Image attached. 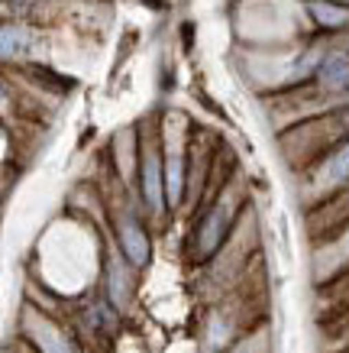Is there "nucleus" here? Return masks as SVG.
I'll use <instances>...</instances> for the list:
<instances>
[{"mask_svg":"<svg viewBox=\"0 0 349 353\" xmlns=\"http://www.w3.org/2000/svg\"><path fill=\"white\" fill-rule=\"evenodd\" d=\"M327 253L333 256V263H330V269H327V276L333 272V269H339V266H349V224L343 227V234H339L337 240L327 246Z\"/></svg>","mask_w":349,"mask_h":353,"instance_id":"obj_11","label":"nucleus"},{"mask_svg":"<svg viewBox=\"0 0 349 353\" xmlns=\"http://www.w3.org/2000/svg\"><path fill=\"white\" fill-rule=\"evenodd\" d=\"M116 240H120L123 259H127L133 269H142L149 263V234L133 214L116 217Z\"/></svg>","mask_w":349,"mask_h":353,"instance_id":"obj_5","label":"nucleus"},{"mask_svg":"<svg viewBox=\"0 0 349 353\" xmlns=\"http://www.w3.org/2000/svg\"><path fill=\"white\" fill-rule=\"evenodd\" d=\"M169 146H165V192H169V208H178L184 198V137L181 130H169Z\"/></svg>","mask_w":349,"mask_h":353,"instance_id":"obj_6","label":"nucleus"},{"mask_svg":"<svg viewBox=\"0 0 349 353\" xmlns=\"http://www.w3.org/2000/svg\"><path fill=\"white\" fill-rule=\"evenodd\" d=\"M107 295L114 301V308H127L129 295H133V279H129V269L123 266V259L114 256L107 263Z\"/></svg>","mask_w":349,"mask_h":353,"instance_id":"obj_9","label":"nucleus"},{"mask_svg":"<svg viewBox=\"0 0 349 353\" xmlns=\"http://www.w3.org/2000/svg\"><path fill=\"white\" fill-rule=\"evenodd\" d=\"M23 334L30 337L39 353H78V347L68 341V334L59 324H52L45 314L32 308H26V314H23Z\"/></svg>","mask_w":349,"mask_h":353,"instance_id":"obj_4","label":"nucleus"},{"mask_svg":"<svg viewBox=\"0 0 349 353\" xmlns=\"http://www.w3.org/2000/svg\"><path fill=\"white\" fill-rule=\"evenodd\" d=\"M304 10L320 30L333 32L349 26V7H339V3H330V0H304Z\"/></svg>","mask_w":349,"mask_h":353,"instance_id":"obj_10","label":"nucleus"},{"mask_svg":"<svg viewBox=\"0 0 349 353\" xmlns=\"http://www.w3.org/2000/svg\"><path fill=\"white\" fill-rule=\"evenodd\" d=\"M349 185V139L339 143L337 150H330L327 156H320L317 165L310 169V192L324 198Z\"/></svg>","mask_w":349,"mask_h":353,"instance_id":"obj_3","label":"nucleus"},{"mask_svg":"<svg viewBox=\"0 0 349 353\" xmlns=\"http://www.w3.org/2000/svg\"><path fill=\"white\" fill-rule=\"evenodd\" d=\"M317 88L324 91V94H333V97L346 94V91H349V52L330 49L327 59L320 62Z\"/></svg>","mask_w":349,"mask_h":353,"instance_id":"obj_8","label":"nucleus"},{"mask_svg":"<svg viewBox=\"0 0 349 353\" xmlns=\"http://www.w3.org/2000/svg\"><path fill=\"white\" fill-rule=\"evenodd\" d=\"M233 217H236V204H233L230 198H220V201L204 214L201 227H198V234H194V259H211L213 253L226 243Z\"/></svg>","mask_w":349,"mask_h":353,"instance_id":"obj_2","label":"nucleus"},{"mask_svg":"<svg viewBox=\"0 0 349 353\" xmlns=\"http://www.w3.org/2000/svg\"><path fill=\"white\" fill-rule=\"evenodd\" d=\"M136 179H139V198H142V204L159 217L169 208V192H165V152H162L159 139L152 137V133L139 143Z\"/></svg>","mask_w":349,"mask_h":353,"instance_id":"obj_1","label":"nucleus"},{"mask_svg":"<svg viewBox=\"0 0 349 353\" xmlns=\"http://www.w3.org/2000/svg\"><path fill=\"white\" fill-rule=\"evenodd\" d=\"M39 46V32L26 26V23H7L0 30V52H3V62H23V59H32Z\"/></svg>","mask_w":349,"mask_h":353,"instance_id":"obj_7","label":"nucleus"},{"mask_svg":"<svg viewBox=\"0 0 349 353\" xmlns=\"http://www.w3.org/2000/svg\"><path fill=\"white\" fill-rule=\"evenodd\" d=\"M330 3H339V7H346V3H349V0H330Z\"/></svg>","mask_w":349,"mask_h":353,"instance_id":"obj_12","label":"nucleus"}]
</instances>
